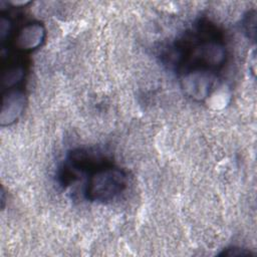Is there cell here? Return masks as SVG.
Returning a JSON list of instances; mask_svg holds the SVG:
<instances>
[{
  "instance_id": "6da1fadb",
  "label": "cell",
  "mask_w": 257,
  "mask_h": 257,
  "mask_svg": "<svg viewBox=\"0 0 257 257\" xmlns=\"http://www.w3.org/2000/svg\"><path fill=\"white\" fill-rule=\"evenodd\" d=\"M182 60L191 69L213 70L222 66L225 50L206 28H197L182 44Z\"/></svg>"
},
{
  "instance_id": "7a4b0ae2",
  "label": "cell",
  "mask_w": 257,
  "mask_h": 257,
  "mask_svg": "<svg viewBox=\"0 0 257 257\" xmlns=\"http://www.w3.org/2000/svg\"><path fill=\"white\" fill-rule=\"evenodd\" d=\"M127 178L123 171L106 165L91 172L86 181L84 196L93 202L110 201L126 187Z\"/></svg>"
},
{
  "instance_id": "3957f363",
  "label": "cell",
  "mask_w": 257,
  "mask_h": 257,
  "mask_svg": "<svg viewBox=\"0 0 257 257\" xmlns=\"http://www.w3.org/2000/svg\"><path fill=\"white\" fill-rule=\"evenodd\" d=\"M45 29L40 23H29L21 28L15 39V46L21 50L37 48L44 40Z\"/></svg>"
},
{
  "instance_id": "277c9868",
  "label": "cell",
  "mask_w": 257,
  "mask_h": 257,
  "mask_svg": "<svg viewBox=\"0 0 257 257\" xmlns=\"http://www.w3.org/2000/svg\"><path fill=\"white\" fill-rule=\"evenodd\" d=\"M24 107V94L21 91H10L3 97L0 114L1 125L10 124L21 114Z\"/></svg>"
},
{
  "instance_id": "5b68a950",
  "label": "cell",
  "mask_w": 257,
  "mask_h": 257,
  "mask_svg": "<svg viewBox=\"0 0 257 257\" xmlns=\"http://www.w3.org/2000/svg\"><path fill=\"white\" fill-rule=\"evenodd\" d=\"M23 77V70L21 67H12L9 68L7 72L3 75V84L7 87L13 86Z\"/></svg>"
},
{
  "instance_id": "8992f818",
  "label": "cell",
  "mask_w": 257,
  "mask_h": 257,
  "mask_svg": "<svg viewBox=\"0 0 257 257\" xmlns=\"http://www.w3.org/2000/svg\"><path fill=\"white\" fill-rule=\"evenodd\" d=\"M248 254H250V252L243 251L242 249H236V248L227 249L226 251L221 253V255H226V256H243V255H248Z\"/></svg>"
}]
</instances>
